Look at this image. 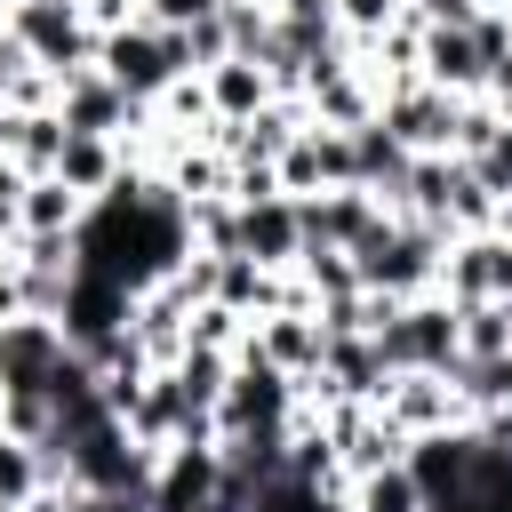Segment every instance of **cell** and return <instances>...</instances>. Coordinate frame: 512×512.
Returning a JSON list of instances; mask_svg holds the SVG:
<instances>
[{
	"mask_svg": "<svg viewBox=\"0 0 512 512\" xmlns=\"http://www.w3.org/2000/svg\"><path fill=\"white\" fill-rule=\"evenodd\" d=\"M400 464L416 472L424 504H448V496H464V488H472V464H480V432H472V424H440V432H416V440L400 448Z\"/></svg>",
	"mask_w": 512,
	"mask_h": 512,
	"instance_id": "cell-10",
	"label": "cell"
},
{
	"mask_svg": "<svg viewBox=\"0 0 512 512\" xmlns=\"http://www.w3.org/2000/svg\"><path fill=\"white\" fill-rule=\"evenodd\" d=\"M80 8H96V0H80Z\"/></svg>",
	"mask_w": 512,
	"mask_h": 512,
	"instance_id": "cell-28",
	"label": "cell"
},
{
	"mask_svg": "<svg viewBox=\"0 0 512 512\" xmlns=\"http://www.w3.org/2000/svg\"><path fill=\"white\" fill-rule=\"evenodd\" d=\"M464 168H472V184H480L488 200H512V128H496V136H488Z\"/></svg>",
	"mask_w": 512,
	"mask_h": 512,
	"instance_id": "cell-24",
	"label": "cell"
},
{
	"mask_svg": "<svg viewBox=\"0 0 512 512\" xmlns=\"http://www.w3.org/2000/svg\"><path fill=\"white\" fill-rule=\"evenodd\" d=\"M296 216H304V248H352V240L384 216V200H376V192H360V184H336V192L296 200Z\"/></svg>",
	"mask_w": 512,
	"mask_h": 512,
	"instance_id": "cell-17",
	"label": "cell"
},
{
	"mask_svg": "<svg viewBox=\"0 0 512 512\" xmlns=\"http://www.w3.org/2000/svg\"><path fill=\"white\" fill-rule=\"evenodd\" d=\"M368 408H376V416H384L400 440H416V432H440V424H472L448 376H384V392H376Z\"/></svg>",
	"mask_w": 512,
	"mask_h": 512,
	"instance_id": "cell-13",
	"label": "cell"
},
{
	"mask_svg": "<svg viewBox=\"0 0 512 512\" xmlns=\"http://www.w3.org/2000/svg\"><path fill=\"white\" fill-rule=\"evenodd\" d=\"M376 120L392 128L400 152H448L456 144V96L424 80H376Z\"/></svg>",
	"mask_w": 512,
	"mask_h": 512,
	"instance_id": "cell-7",
	"label": "cell"
},
{
	"mask_svg": "<svg viewBox=\"0 0 512 512\" xmlns=\"http://www.w3.org/2000/svg\"><path fill=\"white\" fill-rule=\"evenodd\" d=\"M216 488H224V456H216V440H192V448H160L152 456L144 504L152 512H200V504H216Z\"/></svg>",
	"mask_w": 512,
	"mask_h": 512,
	"instance_id": "cell-11",
	"label": "cell"
},
{
	"mask_svg": "<svg viewBox=\"0 0 512 512\" xmlns=\"http://www.w3.org/2000/svg\"><path fill=\"white\" fill-rule=\"evenodd\" d=\"M0 32H8V40L24 48V64H40L48 80H64V72H88V64H96V24H88V8H80V0H8Z\"/></svg>",
	"mask_w": 512,
	"mask_h": 512,
	"instance_id": "cell-4",
	"label": "cell"
},
{
	"mask_svg": "<svg viewBox=\"0 0 512 512\" xmlns=\"http://www.w3.org/2000/svg\"><path fill=\"white\" fill-rule=\"evenodd\" d=\"M416 80L440 88V96H488V64H480V40L472 32H416Z\"/></svg>",
	"mask_w": 512,
	"mask_h": 512,
	"instance_id": "cell-15",
	"label": "cell"
},
{
	"mask_svg": "<svg viewBox=\"0 0 512 512\" xmlns=\"http://www.w3.org/2000/svg\"><path fill=\"white\" fill-rule=\"evenodd\" d=\"M64 352H72V344H64L56 320H40V312L0 320V400H40V384H48V368H56Z\"/></svg>",
	"mask_w": 512,
	"mask_h": 512,
	"instance_id": "cell-8",
	"label": "cell"
},
{
	"mask_svg": "<svg viewBox=\"0 0 512 512\" xmlns=\"http://www.w3.org/2000/svg\"><path fill=\"white\" fill-rule=\"evenodd\" d=\"M56 120H64V136H112V144H128V128L152 120V112H136V104L88 64V72H64V80H56Z\"/></svg>",
	"mask_w": 512,
	"mask_h": 512,
	"instance_id": "cell-9",
	"label": "cell"
},
{
	"mask_svg": "<svg viewBox=\"0 0 512 512\" xmlns=\"http://www.w3.org/2000/svg\"><path fill=\"white\" fill-rule=\"evenodd\" d=\"M408 160H416V152H400L384 120H360V128H352V184H360V192H376V200H384V192L400 184V168H408Z\"/></svg>",
	"mask_w": 512,
	"mask_h": 512,
	"instance_id": "cell-20",
	"label": "cell"
},
{
	"mask_svg": "<svg viewBox=\"0 0 512 512\" xmlns=\"http://www.w3.org/2000/svg\"><path fill=\"white\" fill-rule=\"evenodd\" d=\"M0 512H16V504H0Z\"/></svg>",
	"mask_w": 512,
	"mask_h": 512,
	"instance_id": "cell-29",
	"label": "cell"
},
{
	"mask_svg": "<svg viewBox=\"0 0 512 512\" xmlns=\"http://www.w3.org/2000/svg\"><path fill=\"white\" fill-rule=\"evenodd\" d=\"M128 320H136V296H128L120 280H104V272H72V280H64L56 328H64V344H72L80 360H96L104 344H120Z\"/></svg>",
	"mask_w": 512,
	"mask_h": 512,
	"instance_id": "cell-6",
	"label": "cell"
},
{
	"mask_svg": "<svg viewBox=\"0 0 512 512\" xmlns=\"http://www.w3.org/2000/svg\"><path fill=\"white\" fill-rule=\"evenodd\" d=\"M32 488H48L40 448H32V440H16V432H0V504H24Z\"/></svg>",
	"mask_w": 512,
	"mask_h": 512,
	"instance_id": "cell-23",
	"label": "cell"
},
{
	"mask_svg": "<svg viewBox=\"0 0 512 512\" xmlns=\"http://www.w3.org/2000/svg\"><path fill=\"white\" fill-rule=\"evenodd\" d=\"M72 512H152L144 488H72Z\"/></svg>",
	"mask_w": 512,
	"mask_h": 512,
	"instance_id": "cell-26",
	"label": "cell"
},
{
	"mask_svg": "<svg viewBox=\"0 0 512 512\" xmlns=\"http://www.w3.org/2000/svg\"><path fill=\"white\" fill-rule=\"evenodd\" d=\"M80 216H88V200H80L72 184H56V176H24V192H16V240H72Z\"/></svg>",
	"mask_w": 512,
	"mask_h": 512,
	"instance_id": "cell-19",
	"label": "cell"
},
{
	"mask_svg": "<svg viewBox=\"0 0 512 512\" xmlns=\"http://www.w3.org/2000/svg\"><path fill=\"white\" fill-rule=\"evenodd\" d=\"M344 504L352 512H424V488H416L408 464H376V472L344 480Z\"/></svg>",
	"mask_w": 512,
	"mask_h": 512,
	"instance_id": "cell-22",
	"label": "cell"
},
{
	"mask_svg": "<svg viewBox=\"0 0 512 512\" xmlns=\"http://www.w3.org/2000/svg\"><path fill=\"white\" fill-rule=\"evenodd\" d=\"M136 160H128V144H112V136H64V152H56V184H72L80 200H104L120 176H128Z\"/></svg>",
	"mask_w": 512,
	"mask_h": 512,
	"instance_id": "cell-18",
	"label": "cell"
},
{
	"mask_svg": "<svg viewBox=\"0 0 512 512\" xmlns=\"http://www.w3.org/2000/svg\"><path fill=\"white\" fill-rule=\"evenodd\" d=\"M200 96H208V120H216V128H240V120H256L264 104H280V88H272V72H264L256 56L208 64V72H200Z\"/></svg>",
	"mask_w": 512,
	"mask_h": 512,
	"instance_id": "cell-16",
	"label": "cell"
},
{
	"mask_svg": "<svg viewBox=\"0 0 512 512\" xmlns=\"http://www.w3.org/2000/svg\"><path fill=\"white\" fill-rule=\"evenodd\" d=\"M440 248H448V232H432V224H400V216L384 208L344 256H352V272H360L368 296L408 304V296H432V280H440Z\"/></svg>",
	"mask_w": 512,
	"mask_h": 512,
	"instance_id": "cell-2",
	"label": "cell"
},
{
	"mask_svg": "<svg viewBox=\"0 0 512 512\" xmlns=\"http://www.w3.org/2000/svg\"><path fill=\"white\" fill-rule=\"evenodd\" d=\"M232 208H240V248L232 256H248L256 272H296V256H304L296 200L288 192H264V200H232Z\"/></svg>",
	"mask_w": 512,
	"mask_h": 512,
	"instance_id": "cell-12",
	"label": "cell"
},
{
	"mask_svg": "<svg viewBox=\"0 0 512 512\" xmlns=\"http://www.w3.org/2000/svg\"><path fill=\"white\" fill-rule=\"evenodd\" d=\"M16 512H72V488H56V480H48V488H32Z\"/></svg>",
	"mask_w": 512,
	"mask_h": 512,
	"instance_id": "cell-27",
	"label": "cell"
},
{
	"mask_svg": "<svg viewBox=\"0 0 512 512\" xmlns=\"http://www.w3.org/2000/svg\"><path fill=\"white\" fill-rule=\"evenodd\" d=\"M320 344H328V336H320V320H312V312H264V320H248V328H240V344H232V352H248V360H264V368H280V376H296V384H304V376L320 368Z\"/></svg>",
	"mask_w": 512,
	"mask_h": 512,
	"instance_id": "cell-14",
	"label": "cell"
},
{
	"mask_svg": "<svg viewBox=\"0 0 512 512\" xmlns=\"http://www.w3.org/2000/svg\"><path fill=\"white\" fill-rule=\"evenodd\" d=\"M368 336H376L384 376H456V360H464V344H456V304H448V296H408V304H392Z\"/></svg>",
	"mask_w": 512,
	"mask_h": 512,
	"instance_id": "cell-3",
	"label": "cell"
},
{
	"mask_svg": "<svg viewBox=\"0 0 512 512\" xmlns=\"http://www.w3.org/2000/svg\"><path fill=\"white\" fill-rule=\"evenodd\" d=\"M456 344H464V360H504L512 352V296L456 304Z\"/></svg>",
	"mask_w": 512,
	"mask_h": 512,
	"instance_id": "cell-21",
	"label": "cell"
},
{
	"mask_svg": "<svg viewBox=\"0 0 512 512\" xmlns=\"http://www.w3.org/2000/svg\"><path fill=\"white\" fill-rule=\"evenodd\" d=\"M136 16H144V24H160V32H192V24H208V16H216V0H136Z\"/></svg>",
	"mask_w": 512,
	"mask_h": 512,
	"instance_id": "cell-25",
	"label": "cell"
},
{
	"mask_svg": "<svg viewBox=\"0 0 512 512\" xmlns=\"http://www.w3.org/2000/svg\"><path fill=\"white\" fill-rule=\"evenodd\" d=\"M296 376L232 352V376H224V400H216V440H248V432H288L296 424Z\"/></svg>",
	"mask_w": 512,
	"mask_h": 512,
	"instance_id": "cell-5",
	"label": "cell"
},
{
	"mask_svg": "<svg viewBox=\"0 0 512 512\" xmlns=\"http://www.w3.org/2000/svg\"><path fill=\"white\" fill-rule=\"evenodd\" d=\"M96 72H104L136 112H152L176 80H200V72H192V40H184V32H160V24H144V16L96 32Z\"/></svg>",
	"mask_w": 512,
	"mask_h": 512,
	"instance_id": "cell-1",
	"label": "cell"
}]
</instances>
